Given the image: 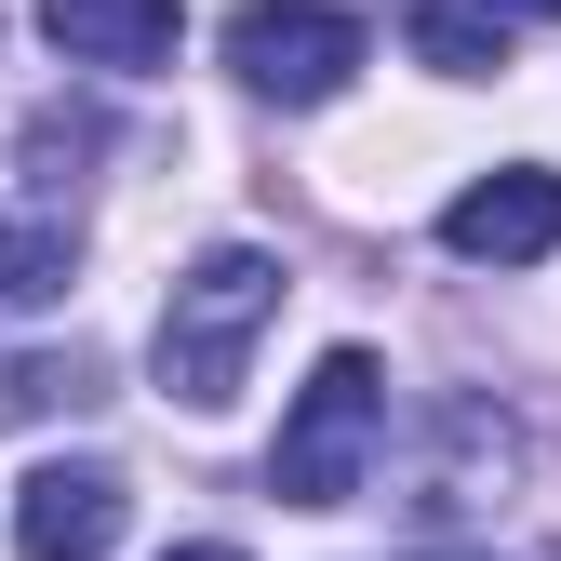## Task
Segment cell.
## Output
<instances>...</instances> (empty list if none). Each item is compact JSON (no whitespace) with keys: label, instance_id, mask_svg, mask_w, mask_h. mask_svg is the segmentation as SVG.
Masks as SVG:
<instances>
[{"label":"cell","instance_id":"obj_9","mask_svg":"<svg viewBox=\"0 0 561 561\" xmlns=\"http://www.w3.org/2000/svg\"><path fill=\"white\" fill-rule=\"evenodd\" d=\"M14 401H27V414H54V401L81 414V401H107V388H94V362H81V347H67V362H14Z\"/></svg>","mask_w":561,"mask_h":561},{"label":"cell","instance_id":"obj_10","mask_svg":"<svg viewBox=\"0 0 561 561\" xmlns=\"http://www.w3.org/2000/svg\"><path fill=\"white\" fill-rule=\"evenodd\" d=\"M161 561H241V548H161Z\"/></svg>","mask_w":561,"mask_h":561},{"label":"cell","instance_id":"obj_5","mask_svg":"<svg viewBox=\"0 0 561 561\" xmlns=\"http://www.w3.org/2000/svg\"><path fill=\"white\" fill-rule=\"evenodd\" d=\"M121 522H134V495H121L107 468L41 455V468L14 481V548H27V561H107V548H121Z\"/></svg>","mask_w":561,"mask_h":561},{"label":"cell","instance_id":"obj_7","mask_svg":"<svg viewBox=\"0 0 561 561\" xmlns=\"http://www.w3.org/2000/svg\"><path fill=\"white\" fill-rule=\"evenodd\" d=\"M401 41L428 54L442 81H495V67H508V0H414Z\"/></svg>","mask_w":561,"mask_h":561},{"label":"cell","instance_id":"obj_1","mask_svg":"<svg viewBox=\"0 0 561 561\" xmlns=\"http://www.w3.org/2000/svg\"><path fill=\"white\" fill-rule=\"evenodd\" d=\"M280 321V254H254V241H215L174 295H161V388L187 401V414H228L241 401V362H254V334Z\"/></svg>","mask_w":561,"mask_h":561},{"label":"cell","instance_id":"obj_3","mask_svg":"<svg viewBox=\"0 0 561 561\" xmlns=\"http://www.w3.org/2000/svg\"><path fill=\"white\" fill-rule=\"evenodd\" d=\"M362 54H375V27L334 14V0H241V14H228V67H241L267 107L347 94V67H362Z\"/></svg>","mask_w":561,"mask_h":561},{"label":"cell","instance_id":"obj_6","mask_svg":"<svg viewBox=\"0 0 561 561\" xmlns=\"http://www.w3.org/2000/svg\"><path fill=\"white\" fill-rule=\"evenodd\" d=\"M41 41L67 67H107V81H134V67H174L187 14L174 0H41Z\"/></svg>","mask_w":561,"mask_h":561},{"label":"cell","instance_id":"obj_11","mask_svg":"<svg viewBox=\"0 0 561 561\" xmlns=\"http://www.w3.org/2000/svg\"><path fill=\"white\" fill-rule=\"evenodd\" d=\"M508 14H561V0H508Z\"/></svg>","mask_w":561,"mask_h":561},{"label":"cell","instance_id":"obj_2","mask_svg":"<svg viewBox=\"0 0 561 561\" xmlns=\"http://www.w3.org/2000/svg\"><path fill=\"white\" fill-rule=\"evenodd\" d=\"M375 428H388L375 347H321V375L295 388V414H280V442H267V495L280 508H347L362 468H375Z\"/></svg>","mask_w":561,"mask_h":561},{"label":"cell","instance_id":"obj_4","mask_svg":"<svg viewBox=\"0 0 561 561\" xmlns=\"http://www.w3.org/2000/svg\"><path fill=\"white\" fill-rule=\"evenodd\" d=\"M442 254H468V267H535V254H561V174L548 161L468 174L442 201Z\"/></svg>","mask_w":561,"mask_h":561},{"label":"cell","instance_id":"obj_8","mask_svg":"<svg viewBox=\"0 0 561 561\" xmlns=\"http://www.w3.org/2000/svg\"><path fill=\"white\" fill-rule=\"evenodd\" d=\"M0 295H14V308L67 295V228H14V215H0Z\"/></svg>","mask_w":561,"mask_h":561}]
</instances>
